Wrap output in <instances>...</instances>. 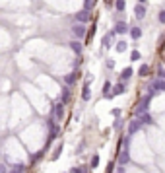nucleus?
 I'll list each match as a JSON object with an SVG mask.
<instances>
[{
    "mask_svg": "<svg viewBox=\"0 0 165 173\" xmlns=\"http://www.w3.org/2000/svg\"><path fill=\"white\" fill-rule=\"evenodd\" d=\"M152 97H154V93L150 91V93H146L144 97L138 101V107H136V117H140V115H144V113H148V107H150V101H152Z\"/></svg>",
    "mask_w": 165,
    "mask_h": 173,
    "instance_id": "nucleus-1",
    "label": "nucleus"
},
{
    "mask_svg": "<svg viewBox=\"0 0 165 173\" xmlns=\"http://www.w3.org/2000/svg\"><path fill=\"white\" fill-rule=\"evenodd\" d=\"M124 142V150H120L119 152V157H117V162L120 163V165H126L128 162H130V154H128V144H130V134L126 136V138L123 140Z\"/></svg>",
    "mask_w": 165,
    "mask_h": 173,
    "instance_id": "nucleus-2",
    "label": "nucleus"
},
{
    "mask_svg": "<svg viewBox=\"0 0 165 173\" xmlns=\"http://www.w3.org/2000/svg\"><path fill=\"white\" fill-rule=\"evenodd\" d=\"M142 126H144V121H142L140 117H134V119L130 121V125H128V134L132 136L134 132H138Z\"/></svg>",
    "mask_w": 165,
    "mask_h": 173,
    "instance_id": "nucleus-3",
    "label": "nucleus"
},
{
    "mask_svg": "<svg viewBox=\"0 0 165 173\" xmlns=\"http://www.w3.org/2000/svg\"><path fill=\"white\" fill-rule=\"evenodd\" d=\"M53 117L56 121H62V117H64V101H59V103L53 105Z\"/></svg>",
    "mask_w": 165,
    "mask_h": 173,
    "instance_id": "nucleus-4",
    "label": "nucleus"
},
{
    "mask_svg": "<svg viewBox=\"0 0 165 173\" xmlns=\"http://www.w3.org/2000/svg\"><path fill=\"white\" fill-rule=\"evenodd\" d=\"M82 99H84V101H89V99H91V91H89V78H85V82H84Z\"/></svg>",
    "mask_w": 165,
    "mask_h": 173,
    "instance_id": "nucleus-5",
    "label": "nucleus"
},
{
    "mask_svg": "<svg viewBox=\"0 0 165 173\" xmlns=\"http://www.w3.org/2000/svg\"><path fill=\"white\" fill-rule=\"evenodd\" d=\"M126 91V86L124 84H117L113 88V91H111V97H115V95H120V93H124Z\"/></svg>",
    "mask_w": 165,
    "mask_h": 173,
    "instance_id": "nucleus-6",
    "label": "nucleus"
},
{
    "mask_svg": "<svg viewBox=\"0 0 165 173\" xmlns=\"http://www.w3.org/2000/svg\"><path fill=\"white\" fill-rule=\"evenodd\" d=\"M111 90H113V84H111V82H105V84H103V91H101V95L111 99Z\"/></svg>",
    "mask_w": 165,
    "mask_h": 173,
    "instance_id": "nucleus-7",
    "label": "nucleus"
},
{
    "mask_svg": "<svg viewBox=\"0 0 165 173\" xmlns=\"http://www.w3.org/2000/svg\"><path fill=\"white\" fill-rule=\"evenodd\" d=\"M132 74H134V70H132L130 66H126L123 72H120V80H128V78H130Z\"/></svg>",
    "mask_w": 165,
    "mask_h": 173,
    "instance_id": "nucleus-8",
    "label": "nucleus"
},
{
    "mask_svg": "<svg viewBox=\"0 0 165 173\" xmlns=\"http://www.w3.org/2000/svg\"><path fill=\"white\" fill-rule=\"evenodd\" d=\"M134 12H136V18H138V20H142V18L146 16V8H144V6H140V4L136 6V10H134Z\"/></svg>",
    "mask_w": 165,
    "mask_h": 173,
    "instance_id": "nucleus-9",
    "label": "nucleus"
},
{
    "mask_svg": "<svg viewBox=\"0 0 165 173\" xmlns=\"http://www.w3.org/2000/svg\"><path fill=\"white\" fill-rule=\"evenodd\" d=\"M115 31H117V33H126V31H128V25L123 24V21H119L117 27H115Z\"/></svg>",
    "mask_w": 165,
    "mask_h": 173,
    "instance_id": "nucleus-10",
    "label": "nucleus"
},
{
    "mask_svg": "<svg viewBox=\"0 0 165 173\" xmlns=\"http://www.w3.org/2000/svg\"><path fill=\"white\" fill-rule=\"evenodd\" d=\"M68 99H70V90H68V88H62V93H60V101L68 103Z\"/></svg>",
    "mask_w": 165,
    "mask_h": 173,
    "instance_id": "nucleus-11",
    "label": "nucleus"
},
{
    "mask_svg": "<svg viewBox=\"0 0 165 173\" xmlns=\"http://www.w3.org/2000/svg\"><path fill=\"white\" fill-rule=\"evenodd\" d=\"M111 39H113V33H107L105 37H103V47H105V49L113 45V43H111Z\"/></svg>",
    "mask_w": 165,
    "mask_h": 173,
    "instance_id": "nucleus-12",
    "label": "nucleus"
},
{
    "mask_svg": "<svg viewBox=\"0 0 165 173\" xmlns=\"http://www.w3.org/2000/svg\"><path fill=\"white\" fill-rule=\"evenodd\" d=\"M12 173H25V165L24 163H18L12 167Z\"/></svg>",
    "mask_w": 165,
    "mask_h": 173,
    "instance_id": "nucleus-13",
    "label": "nucleus"
},
{
    "mask_svg": "<svg viewBox=\"0 0 165 173\" xmlns=\"http://www.w3.org/2000/svg\"><path fill=\"white\" fill-rule=\"evenodd\" d=\"M130 35H132V39H140L142 29H140V27H132V29H130Z\"/></svg>",
    "mask_w": 165,
    "mask_h": 173,
    "instance_id": "nucleus-14",
    "label": "nucleus"
},
{
    "mask_svg": "<svg viewBox=\"0 0 165 173\" xmlns=\"http://www.w3.org/2000/svg\"><path fill=\"white\" fill-rule=\"evenodd\" d=\"M70 49H72L74 53H78V55L82 53V45H80V43H76V41H72V43H70Z\"/></svg>",
    "mask_w": 165,
    "mask_h": 173,
    "instance_id": "nucleus-15",
    "label": "nucleus"
},
{
    "mask_svg": "<svg viewBox=\"0 0 165 173\" xmlns=\"http://www.w3.org/2000/svg\"><path fill=\"white\" fill-rule=\"evenodd\" d=\"M115 49H117V53H124V51H126V43H124V41H119Z\"/></svg>",
    "mask_w": 165,
    "mask_h": 173,
    "instance_id": "nucleus-16",
    "label": "nucleus"
},
{
    "mask_svg": "<svg viewBox=\"0 0 165 173\" xmlns=\"http://www.w3.org/2000/svg\"><path fill=\"white\" fill-rule=\"evenodd\" d=\"M148 72H150V66H148V64H142L140 70H138V74L140 76H148Z\"/></svg>",
    "mask_w": 165,
    "mask_h": 173,
    "instance_id": "nucleus-17",
    "label": "nucleus"
},
{
    "mask_svg": "<svg viewBox=\"0 0 165 173\" xmlns=\"http://www.w3.org/2000/svg\"><path fill=\"white\" fill-rule=\"evenodd\" d=\"M140 119L144 121V125H152V122H154V121H152V117H150L148 113H144V115H140Z\"/></svg>",
    "mask_w": 165,
    "mask_h": 173,
    "instance_id": "nucleus-18",
    "label": "nucleus"
},
{
    "mask_svg": "<svg viewBox=\"0 0 165 173\" xmlns=\"http://www.w3.org/2000/svg\"><path fill=\"white\" fill-rule=\"evenodd\" d=\"M60 152H62V144H59V146H56V150H54V154L51 156V160H56V157L60 156Z\"/></svg>",
    "mask_w": 165,
    "mask_h": 173,
    "instance_id": "nucleus-19",
    "label": "nucleus"
},
{
    "mask_svg": "<svg viewBox=\"0 0 165 173\" xmlns=\"http://www.w3.org/2000/svg\"><path fill=\"white\" fill-rule=\"evenodd\" d=\"M89 165H91V167H93V169H95V167H97V165H99V156H97V154H95V156H93V157H91V162H89Z\"/></svg>",
    "mask_w": 165,
    "mask_h": 173,
    "instance_id": "nucleus-20",
    "label": "nucleus"
},
{
    "mask_svg": "<svg viewBox=\"0 0 165 173\" xmlns=\"http://www.w3.org/2000/svg\"><path fill=\"white\" fill-rule=\"evenodd\" d=\"M76 80V72H72V74H68L66 78H64V82H66V84H72Z\"/></svg>",
    "mask_w": 165,
    "mask_h": 173,
    "instance_id": "nucleus-21",
    "label": "nucleus"
},
{
    "mask_svg": "<svg viewBox=\"0 0 165 173\" xmlns=\"http://www.w3.org/2000/svg\"><path fill=\"white\" fill-rule=\"evenodd\" d=\"M84 33H85V31H84V27H80V25H78V27H74V35H78V37H82Z\"/></svg>",
    "mask_w": 165,
    "mask_h": 173,
    "instance_id": "nucleus-22",
    "label": "nucleus"
},
{
    "mask_svg": "<svg viewBox=\"0 0 165 173\" xmlns=\"http://www.w3.org/2000/svg\"><path fill=\"white\" fill-rule=\"evenodd\" d=\"M142 56H140V53L138 51H132V55H130V60H140Z\"/></svg>",
    "mask_w": 165,
    "mask_h": 173,
    "instance_id": "nucleus-23",
    "label": "nucleus"
},
{
    "mask_svg": "<svg viewBox=\"0 0 165 173\" xmlns=\"http://www.w3.org/2000/svg\"><path fill=\"white\" fill-rule=\"evenodd\" d=\"M117 10H124V0H117Z\"/></svg>",
    "mask_w": 165,
    "mask_h": 173,
    "instance_id": "nucleus-24",
    "label": "nucleus"
},
{
    "mask_svg": "<svg viewBox=\"0 0 165 173\" xmlns=\"http://www.w3.org/2000/svg\"><path fill=\"white\" fill-rule=\"evenodd\" d=\"M107 173H115V162H109V165H107Z\"/></svg>",
    "mask_w": 165,
    "mask_h": 173,
    "instance_id": "nucleus-25",
    "label": "nucleus"
},
{
    "mask_svg": "<svg viewBox=\"0 0 165 173\" xmlns=\"http://www.w3.org/2000/svg\"><path fill=\"white\" fill-rule=\"evenodd\" d=\"M70 173H84V167H72Z\"/></svg>",
    "mask_w": 165,
    "mask_h": 173,
    "instance_id": "nucleus-26",
    "label": "nucleus"
},
{
    "mask_svg": "<svg viewBox=\"0 0 165 173\" xmlns=\"http://www.w3.org/2000/svg\"><path fill=\"white\" fill-rule=\"evenodd\" d=\"M159 21H161V24H165V10L159 14Z\"/></svg>",
    "mask_w": 165,
    "mask_h": 173,
    "instance_id": "nucleus-27",
    "label": "nucleus"
},
{
    "mask_svg": "<svg viewBox=\"0 0 165 173\" xmlns=\"http://www.w3.org/2000/svg\"><path fill=\"white\" fill-rule=\"evenodd\" d=\"M117 173H124V169H119V171H117Z\"/></svg>",
    "mask_w": 165,
    "mask_h": 173,
    "instance_id": "nucleus-28",
    "label": "nucleus"
},
{
    "mask_svg": "<svg viewBox=\"0 0 165 173\" xmlns=\"http://www.w3.org/2000/svg\"><path fill=\"white\" fill-rule=\"evenodd\" d=\"M163 78H165V70H163Z\"/></svg>",
    "mask_w": 165,
    "mask_h": 173,
    "instance_id": "nucleus-29",
    "label": "nucleus"
},
{
    "mask_svg": "<svg viewBox=\"0 0 165 173\" xmlns=\"http://www.w3.org/2000/svg\"><path fill=\"white\" fill-rule=\"evenodd\" d=\"M140 2H146V0H140Z\"/></svg>",
    "mask_w": 165,
    "mask_h": 173,
    "instance_id": "nucleus-30",
    "label": "nucleus"
}]
</instances>
